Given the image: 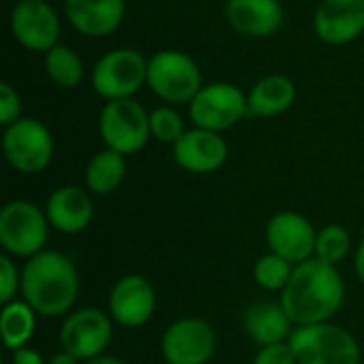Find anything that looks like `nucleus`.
<instances>
[{
	"label": "nucleus",
	"mask_w": 364,
	"mask_h": 364,
	"mask_svg": "<svg viewBox=\"0 0 364 364\" xmlns=\"http://www.w3.org/2000/svg\"><path fill=\"white\" fill-rule=\"evenodd\" d=\"M279 303L294 328L333 322L346 305V282L339 267L316 258L296 264L288 286L279 294Z\"/></svg>",
	"instance_id": "obj_1"
},
{
	"label": "nucleus",
	"mask_w": 364,
	"mask_h": 364,
	"mask_svg": "<svg viewBox=\"0 0 364 364\" xmlns=\"http://www.w3.org/2000/svg\"><path fill=\"white\" fill-rule=\"evenodd\" d=\"M81 279L70 256L45 250L21 267V294L38 318H66L79 299Z\"/></svg>",
	"instance_id": "obj_2"
},
{
	"label": "nucleus",
	"mask_w": 364,
	"mask_h": 364,
	"mask_svg": "<svg viewBox=\"0 0 364 364\" xmlns=\"http://www.w3.org/2000/svg\"><path fill=\"white\" fill-rule=\"evenodd\" d=\"M51 224L45 209L32 200H9L0 211V245L2 254L15 260H28L47 250Z\"/></svg>",
	"instance_id": "obj_3"
},
{
	"label": "nucleus",
	"mask_w": 364,
	"mask_h": 364,
	"mask_svg": "<svg viewBox=\"0 0 364 364\" xmlns=\"http://www.w3.org/2000/svg\"><path fill=\"white\" fill-rule=\"evenodd\" d=\"M299 364H360L363 348L343 326L333 322L296 326L288 339Z\"/></svg>",
	"instance_id": "obj_4"
},
{
	"label": "nucleus",
	"mask_w": 364,
	"mask_h": 364,
	"mask_svg": "<svg viewBox=\"0 0 364 364\" xmlns=\"http://www.w3.org/2000/svg\"><path fill=\"white\" fill-rule=\"evenodd\" d=\"M203 73L194 58L177 49H162L149 58L147 87L171 107L190 105L203 87Z\"/></svg>",
	"instance_id": "obj_5"
},
{
	"label": "nucleus",
	"mask_w": 364,
	"mask_h": 364,
	"mask_svg": "<svg viewBox=\"0 0 364 364\" xmlns=\"http://www.w3.org/2000/svg\"><path fill=\"white\" fill-rule=\"evenodd\" d=\"M147 64L149 58L132 47L111 49L102 53L92 66V90L107 102L134 98V94L147 85Z\"/></svg>",
	"instance_id": "obj_6"
},
{
	"label": "nucleus",
	"mask_w": 364,
	"mask_h": 364,
	"mask_svg": "<svg viewBox=\"0 0 364 364\" xmlns=\"http://www.w3.org/2000/svg\"><path fill=\"white\" fill-rule=\"evenodd\" d=\"M98 132L105 147L126 158L134 156L151 139L149 111L134 98L109 100L98 115Z\"/></svg>",
	"instance_id": "obj_7"
},
{
	"label": "nucleus",
	"mask_w": 364,
	"mask_h": 364,
	"mask_svg": "<svg viewBox=\"0 0 364 364\" xmlns=\"http://www.w3.org/2000/svg\"><path fill=\"white\" fill-rule=\"evenodd\" d=\"M2 154L13 171L21 175H38L53 160V134L43 122L19 117L2 132Z\"/></svg>",
	"instance_id": "obj_8"
},
{
	"label": "nucleus",
	"mask_w": 364,
	"mask_h": 364,
	"mask_svg": "<svg viewBox=\"0 0 364 364\" xmlns=\"http://www.w3.org/2000/svg\"><path fill=\"white\" fill-rule=\"evenodd\" d=\"M188 111L196 128L222 134L250 115L247 94L230 81H211L200 87Z\"/></svg>",
	"instance_id": "obj_9"
},
{
	"label": "nucleus",
	"mask_w": 364,
	"mask_h": 364,
	"mask_svg": "<svg viewBox=\"0 0 364 364\" xmlns=\"http://www.w3.org/2000/svg\"><path fill=\"white\" fill-rule=\"evenodd\" d=\"M113 318L98 307L73 309L60 326V350L79 358L81 363L105 356L113 341Z\"/></svg>",
	"instance_id": "obj_10"
},
{
	"label": "nucleus",
	"mask_w": 364,
	"mask_h": 364,
	"mask_svg": "<svg viewBox=\"0 0 364 364\" xmlns=\"http://www.w3.org/2000/svg\"><path fill=\"white\" fill-rule=\"evenodd\" d=\"M218 346V331L192 316L171 322L160 337V354L166 364H209Z\"/></svg>",
	"instance_id": "obj_11"
},
{
	"label": "nucleus",
	"mask_w": 364,
	"mask_h": 364,
	"mask_svg": "<svg viewBox=\"0 0 364 364\" xmlns=\"http://www.w3.org/2000/svg\"><path fill=\"white\" fill-rule=\"evenodd\" d=\"M13 38L32 53H47L60 43L62 21L47 0H19L9 17Z\"/></svg>",
	"instance_id": "obj_12"
},
{
	"label": "nucleus",
	"mask_w": 364,
	"mask_h": 364,
	"mask_svg": "<svg viewBox=\"0 0 364 364\" xmlns=\"http://www.w3.org/2000/svg\"><path fill=\"white\" fill-rule=\"evenodd\" d=\"M158 307L154 284L136 273L119 277L109 292V316L122 328H143Z\"/></svg>",
	"instance_id": "obj_13"
},
{
	"label": "nucleus",
	"mask_w": 364,
	"mask_h": 364,
	"mask_svg": "<svg viewBox=\"0 0 364 364\" xmlns=\"http://www.w3.org/2000/svg\"><path fill=\"white\" fill-rule=\"evenodd\" d=\"M316 237V226L299 211H279L267 222L264 228L269 252L286 258L294 267L314 258Z\"/></svg>",
	"instance_id": "obj_14"
},
{
	"label": "nucleus",
	"mask_w": 364,
	"mask_h": 364,
	"mask_svg": "<svg viewBox=\"0 0 364 364\" xmlns=\"http://www.w3.org/2000/svg\"><path fill=\"white\" fill-rule=\"evenodd\" d=\"M173 158L179 168L192 175H211L228 160V143L220 132L205 128H188L173 145Z\"/></svg>",
	"instance_id": "obj_15"
},
{
	"label": "nucleus",
	"mask_w": 364,
	"mask_h": 364,
	"mask_svg": "<svg viewBox=\"0 0 364 364\" xmlns=\"http://www.w3.org/2000/svg\"><path fill=\"white\" fill-rule=\"evenodd\" d=\"M314 32L333 47L358 41L364 34V0H322L314 13Z\"/></svg>",
	"instance_id": "obj_16"
},
{
	"label": "nucleus",
	"mask_w": 364,
	"mask_h": 364,
	"mask_svg": "<svg viewBox=\"0 0 364 364\" xmlns=\"http://www.w3.org/2000/svg\"><path fill=\"white\" fill-rule=\"evenodd\" d=\"M92 192L81 186H60L55 188L45 203V213L51 224V230L75 237L90 228L94 220V200Z\"/></svg>",
	"instance_id": "obj_17"
},
{
	"label": "nucleus",
	"mask_w": 364,
	"mask_h": 364,
	"mask_svg": "<svg viewBox=\"0 0 364 364\" xmlns=\"http://www.w3.org/2000/svg\"><path fill=\"white\" fill-rule=\"evenodd\" d=\"M228 26L247 38H269L284 28L286 11L282 0H226Z\"/></svg>",
	"instance_id": "obj_18"
},
{
	"label": "nucleus",
	"mask_w": 364,
	"mask_h": 364,
	"mask_svg": "<svg viewBox=\"0 0 364 364\" xmlns=\"http://www.w3.org/2000/svg\"><path fill=\"white\" fill-rule=\"evenodd\" d=\"M64 15L81 36L105 38L122 26L126 0H64Z\"/></svg>",
	"instance_id": "obj_19"
},
{
	"label": "nucleus",
	"mask_w": 364,
	"mask_h": 364,
	"mask_svg": "<svg viewBox=\"0 0 364 364\" xmlns=\"http://www.w3.org/2000/svg\"><path fill=\"white\" fill-rule=\"evenodd\" d=\"M243 331L256 346L264 348L288 341L294 324L290 322L282 303L256 301L243 311Z\"/></svg>",
	"instance_id": "obj_20"
},
{
	"label": "nucleus",
	"mask_w": 364,
	"mask_h": 364,
	"mask_svg": "<svg viewBox=\"0 0 364 364\" xmlns=\"http://www.w3.org/2000/svg\"><path fill=\"white\" fill-rule=\"evenodd\" d=\"M296 102V85L286 75H267L258 79L247 92L250 115L254 117H279Z\"/></svg>",
	"instance_id": "obj_21"
},
{
	"label": "nucleus",
	"mask_w": 364,
	"mask_h": 364,
	"mask_svg": "<svg viewBox=\"0 0 364 364\" xmlns=\"http://www.w3.org/2000/svg\"><path fill=\"white\" fill-rule=\"evenodd\" d=\"M126 171V156L105 147L96 151L85 166V188L96 196H109L124 183Z\"/></svg>",
	"instance_id": "obj_22"
},
{
	"label": "nucleus",
	"mask_w": 364,
	"mask_h": 364,
	"mask_svg": "<svg viewBox=\"0 0 364 364\" xmlns=\"http://www.w3.org/2000/svg\"><path fill=\"white\" fill-rule=\"evenodd\" d=\"M36 322H38V314L23 299H15L2 305L0 335H2L4 348L9 352L26 348L36 335Z\"/></svg>",
	"instance_id": "obj_23"
},
{
	"label": "nucleus",
	"mask_w": 364,
	"mask_h": 364,
	"mask_svg": "<svg viewBox=\"0 0 364 364\" xmlns=\"http://www.w3.org/2000/svg\"><path fill=\"white\" fill-rule=\"evenodd\" d=\"M43 64H45L47 77L58 87L75 90V87H79L83 83V77H85L83 60L73 47H68L64 43H58L53 49H49L43 55Z\"/></svg>",
	"instance_id": "obj_24"
},
{
	"label": "nucleus",
	"mask_w": 364,
	"mask_h": 364,
	"mask_svg": "<svg viewBox=\"0 0 364 364\" xmlns=\"http://www.w3.org/2000/svg\"><path fill=\"white\" fill-rule=\"evenodd\" d=\"M352 252V235L346 226L341 224H326L318 230L316 237V252L314 258L331 264V267H339Z\"/></svg>",
	"instance_id": "obj_25"
},
{
	"label": "nucleus",
	"mask_w": 364,
	"mask_h": 364,
	"mask_svg": "<svg viewBox=\"0 0 364 364\" xmlns=\"http://www.w3.org/2000/svg\"><path fill=\"white\" fill-rule=\"evenodd\" d=\"M294 264L288 262L286 258L269 252L264 256H260L254 264V282L260 290L264 292H284V288L288 286L290 277H292Z\"/></svg>",
	"instance_id": "obj_26"
},
{
	"label": "nucleus",
	"mask_w": 364,
	"mask_h": 364,
	"mask_svg": "<svg viewBox=\"0 0 364 364\" xmlns=\"http://www.w3.org/2000/svg\"><path fill=\"white\" fill-rule=\"evenodd\" d=\"M149 128H151V139L164 145H175L188 130L181 113L171 105H162L149 111Z\"/></svg>",
	"instance_id": "obj_27"
},
{
	"label": "nucleus",
	"mask_w": 364,
	"mask_h": 364,
	"mask_svg": "<svg viewBox=\"0 0 364 364\" xmlns=\"http://www.w3.org/2000/svg\"><path fill=\"white\" fill-rule=\"evenodd\" d=\"M21 294V269L9 254L0 256V303L6 305Z\"/></svg>",
	"instance_id": "obj_28"
},
{
	"label": "nucleus",
	"mask_w": 364,
	"mask_h": 364,
	"mask_svg": "<svg viewBox=\"0 0 364 364\" xmlns=\"http://www.w3.org/2000/svg\"><path fill=\"white\" fill-rule=\"evenodd\" d=\"M19 117H21V96L11 83L2 81L0 83V124L6 128Z\"/></svg>",
	"instance_id": "obj_29"
},
{
	"label": "nucleus",
	"mask_w": 364,
	"mask_h": 364,
	"mask_svg": "<svg viewBox=\"0 0 364 364\" xmlns=\"http://www.w3.org/2000/svg\"><path fill=\"white\" fill-rule=\"evenodd\" d=\"M252 364H299L296 356L290 348L288 341L275 343V346H264L256 352Z\"/></svg>",
	"instance_id": "obj_30"
},
{
	"label": "nucleus",
	"mask_w": 364,
	"mask_h": 364,
	"mask_svg": "<svg viewBox=\"0 0 364 364\" xmlns=\"http://www.w3.org/2000/svg\"><path fill=\"white\" fill-rule=\"evenodd\" d=\"M11 364H47L41 352L32 350L30 346L19 348L15 352H11Z\"/></svg>",
	"instance_id": "obj_31"
},
{
	"label": "nucleus",
	"mask_w": 364,
	"mask_h": 364,
	"mask_svg": "<svg viewBox=\"0 0 364 364\" xmlns=\"http://www.w3.org/2000/svg\"><path fill=\"white\" fill-rule=\"evenodd\" d=\"M354 273H356L358 282L364 286V235L356 247V254H354Z\"/></svg>",
	"instance_id": "obj_32"
},
{
	"label": "nucleus",
	"mask_w": 364,
	"mask_h": 364,
	"mask_svg": "<svg viewBox=\"0 0 364 364\" xmlns=\"http://www.w3.org/2000/svg\"><path fill=\"white\" fill-rule=\"evenodd\" d=\"M47 364H83V363H81L79 358L70 356L68 352L60 350V352H55L53 356H49V358H47Z\"/></svg>",
	"instance_id": "obj_33"
},
{
	"label": "nucleus",
	"mask_w": 364,
	"mask_h": 364,
	"mask_svg": "<svg viewBox=\"0 0 364 364\" xmlns=\"http://www.w3.org/2000/svg\"><path fill=\"white\" fill-rule=\"evenodd\" d=\"M83 364H128V363H126V360H122V358H115V356H109V354H105V356H98V358L85 360Z\"/></svg>",
	"instance_id": "obj_34"
},
{
	"label": "nucleus",
	"mask_w": 364,
	"mask_h": 364,
	"mask_svg": "<svg viewBox=\"0 0 364 364\" xmlns=\"http://www.w3.org/2000/svg\"><path fill=\"white\" fill-rule=\"evenodd\" d=\"M363 60H364V43H363Z\"/></svg>",
	"instance_id": "obj_35"
},
{
	"label": "nucleus",
	"mask_w": 364,
	"mask_h": 364,
	"mask_svg": "<svg viewBox=\"0 0 364 364\" xmlns=\"http://www.w3.org/2000/svg\"><path fill=\"white\" fill-rule=\"evenodd\" d=\"M0 364H11V363H0Z\"/></svg>",
	"instance_id": "obj_36"
},
{
	"label": "nucleus",
	"mask_w": 364,
	"mask_h": 364,
	"mask_svg": "<svg viewBox=\"0 0 364 364\" xmlns=\"http://www.w3.org/2000/svg\"><path fill=\"white\" fill-rule=\"evenodd\" d=\"M126 2H128V0H126Z\"/></svg>",
	"instance_id": "obj_37"
}]
</instances>
